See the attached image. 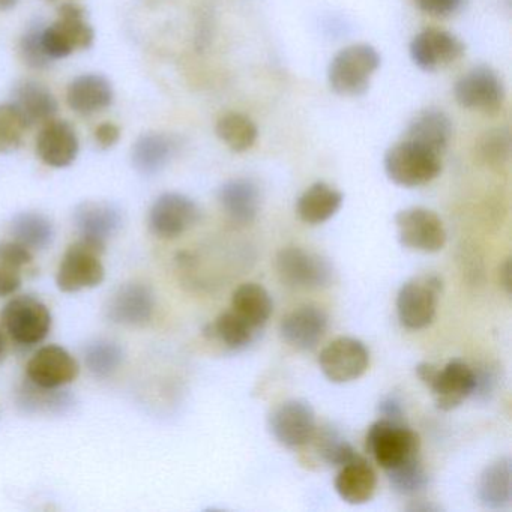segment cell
Masks as SVG:
<instances>
[{
  "mask_svg": "<svg viewBox=\"0 0 512 512\" xmlns=\"http://www.w3.org/2000/svg\"><path fill=\"white\" fill-rule=\"evenodd\" d=\"M379 67L380 56L374 47L368 44L346 47L329 64V86L341 97H361L370 88L371 77Z\"/></svg>",
  "mask_w": 512,
  "mask_h": 512,
  "instance_id": "obj_2",
  "label": "cell"
},
{
  "mask_svg": "<svg viewBox=\"0 0 512 512\" xmlns=\"http://www.w3.org/2000/svg\"><path fill=\"white\" fill-rule=\"evenodd\" d=\"M316 451L319 457L329 466L341 467L358 457L352 445L332 428H325L320 433H314Z\"/></svg>",
  "mask_w": 512,
  "mask_h": 512,
  "instance_id": "obj_36",
  "label": "cell"
},
{
  "mask_svg": "<svg viewBox=\"0 0 512 512\" xmlns=\"http://www.w3.org/2000/svg\"><path fill=\"white\" fill-rule=\"evenodd\" d=\"M377 488V475L373 466L358 455L355 460L340 467L335 478V491L344 502L362 505L373 499Z\"/></svg>",
  "mask_w": 512,
  "mask_h": 512,
  "instance_id": "obj_23",
  "label": "cell"
},
{
  "mask_svg": "<svg viewBox=\"0 0 512 512\" xmlns=\"http://www.w3.org/2000/svg\"><path fill=\"white\" fill-rule=\"evenodd\" d=\"M19 403L28 412L62 413L70 406L71 400L58 389L41 388L28 382L20 391Z\"/></svg>",
  "mask_w": 512,
  "mask_h": 512,
  "instance_id": "obj_34",
  "label": "cell"
},
{
  "mask_svg": "<svg viewBox=\"0 0 512 512\" xmlns=\"http://www.w3.org/2000/svg\"><path fill=\"white\" fill-rule=\"evenodd\" d=\"M232 310L254 329L263 328L274 311V302L265 287L245 283L233 292Z\"/></svg>",
  "mask_w": 512,
  "mask_h": 512,
  "instance_id": "obj_29",
  "label": "cell"
},
{
  "mask_svg": "<svg viewBox=\"0 0 512 512\" xmlns=\"http://www.w3.org/2000/svg\"><path fill=\"white\" fill-rule=\"evenodd\" d=\"M454 97L463 109L496 115L505 101V88L496 71L479 65L455 83Z\"/></svg>",
  "mask_w": 512,
  "mask_h": 512,
  "instance_id": "obj_9",
  "label": "cell"
},
{
  "mask_svg": "<svg viewBox=\"0 0 512 512\" xmlns=\"http://www.w3.org/2000/svg\"><path fill=\"white\" fill-rule=\"evenodd\" d=\"M157 299L145 283H128L119 287L107 305V317L116 325L142 328L154 317Z\"/></svg>",
  "mask_w": 512,
  "mask_h": 512,
  "instance_id": "obj_15",
  "label": "cell"
},
{
  "mask_svg": "<svg viewBox=\"0 0 512 512\" xmlns=\"http://www.w3.org/2000/svg\"><path fill=\"white\" fill-rule=\"evenodd\" d=\"M5 356H7V341H5L4 334L0 331V364L4 361Z\"/></svg>",
  "mask_w": 512,
  "mask_h": 512,
  "instance_id": "obj_47",
  "label": "cell"
},
{
  "mask_svg": "<svg viewBox=\"0 0 512 512\" xmlns=\"http://www.w3.org/2000/svg\"><path fill=\"white\" fill-rule=\"evenodd\" d=\"M11 103L19 110L29 128L52 121L59 107L50 89L34 80L17 85Z\"/></svg>",
  "mask_w": 512,
  "mask_h": 512,
  "instance_id": "obj_25",
  "label": "cell"
},
{
  "mask_svg": "<svg viewBox=\"0 0 512 512\" xmlns=\"http://www.w3.org/2000/svg\"><path fill=\"white\" fill-rule=\"evenodd\" d=\"M479 157L490 166H502L511 155V134L508 128L488 131L478 145Z\"/></svg>",
  "mask_w": 512,
  "mask_h": 512,
  "instance_id": "obj_38",
  "label": "cell"
},
{
  "mask_svg": "<svg viewBox=\"0 0 512 512\" xmlns=\"http://www.w3.org/2000/svg\"><path fill=\"white\" fill-rule=\"evenodd\" d=\"M365 448L383 470L419 457L421 440L406 422L380 418L368 428Z\"/></svg>",
  "mask_w": 512,
  "mask_h": 512,
  "instance_id": "obj_3",
  "label": "cell"
},
{
  "mask_svg": "<svg viewBox=\"0 0 512 512\" xmlns=\"http://www.w3.org/2000/svg\"><path fill=\"white\" fill-rule=\"evenodd\" d=\"M122 362H124V350L113 341H95L86 347V368L97 379L113 376L121 368Z\"/></svg>",
  "mask_w": 512,
  "mask_h": 512,
  "instance_id": "obj_33",
  "label": "cell"
},
{
  "mask_svg": "<svg viewBox=\"0 0 512 512\" xmlns=\"http://www.w3.org/2000/svg\"><path fill=\"white\" fill-rule=\"evenodd\" d=\"M80 142L73 125L67 121L44 124L37 139V154L44 164L53 169H65L76 161Z\"/></svg>",
  "mask_w": 512,
  "mask_h": 512,
  "instance_id": "obj_20",
  "label": "cell"
},
{
  "mask_svg": "<svg viewBox=\"0 0 512 512\" xmlns=\"http://www.w3.org/2000/svg\"><path fill=\"white\" fill-rule=\"evenodd\" d=\"M500 284L508 295H511L512 280H511V260H506L502 266H500Z\"/></svg>",
  "mask_w": 512,
  "mask_h": 512,
  "instance_id": "obj_45",
  "label": "cell"
},
{
  "mask_svg": "<svg viewBox=\"0 0 512 512\" xmlns=\"http://www.w3.org/2000/svg\"><path fill=\"white\" fill-rule=\"evenodd\" d=\"M199 220L200 209L193 199L181 193H164L152 205L148 223L157 238L176 239Z\"/></svg>",
  "mask_w": 512,
  "mask_h": 512,
  "instance_id": "obj_12",
  "label": "cell"
},
{
  "mask_svg": "<svg viewBox=\"0 0 512 512\" xmlns=\"http://www.w3.org/2000/svg\"><path fill=\"white\" fill-rule=\"evenodd\" d=\"M256 331L250 323L230 310L221 313L206 329V335L230 350H242L256 338Z\"/></svg>",
  "mask_w": 512,
  "mask_h": 512,
  "instance_id": "obj_31",
  "label": "cell"
},
{
  "mask_svg": "<svg viewBox=\"0 0 512 512\" xmlns=\"http://www.w3.org/2000/svg\"><path fill=\"white\" fill-rule=\"evenodd\" d=\"M328 314L320 307L304 305L283 317L280 335L293 349L308 352L316 349L328 331Z\"/></svg>",
  "mask_w": 512,
  "mask_h": 512,
  "instance_id": "obj_18",
  "label": "cell"
},
{
  "mask_svg": "<svg viewBox=\"0 0 512 512\" xmlns=\"http://www.w3.org/2000/svg\"><path fill=\"white\" fill-rule=\"evenodd\" d=\"M410 2L421 13L446 19V17L454 16L455 13L461 10L464 0H410Z\"/></svg>",
  "mask_w": 512,
  "mask_h": 512,
  "instance_id": "obj_41",
  "label": "cell"
},
{
  "mask_svg": "<svg viewBox=\"0 0 512 512\" xmlns=\"http://www.w3.org/2000/svg\"><path fill=\"white\" fill-rule=\"evenodd\" d=\"M79 362L61 346L41 347L26 365L29 382L41 388L59 389L70 385L79 376Z\"/></svg>",
  "mask_w": 512,
  "mask_h": 512,
  "instance_id": "obj_16",
  "label": "cell"
},
{
  "mask_svg": "<svg viewBox=\"0 0 512 512\" xmlns=\"http://www.w3.org/2000/svg\"><path fill=\"white\" fill-rule=\"evenodd\" d=\"M20 0H0V11H10L19 4Z\"/></svg>",
  "mask_w": 512,
  "mask_h": 512,
  "instance_id": "obj_46",
  "label": "cell"
},
{
  "mask_svg": "<svg viewBox=\"0 0 512 512\" xmlns=\"http://www.w3.org/2000/svg\"><path fill=\"white\" fill-rule=\"evenodd\" d=\"M478 497L487 509H503L511 503V458L502 457L479 476Z\"/></svg>",
  "mask_w": 512,
  "mask_h": 512,
  "instance_id": "obj_28",
  "label": "cell"
},
{
  "mask_svg": "<svg viewBox=\"0 0 512 512\" xmlns=\"http://www.w3.org/2000/svg\"><path fill=\"white\" fill-rule=\"evenodd\" d=\"M385 172L395 185L404 188L430 184L442 172V155L401 139L386 151Z\"/></svg>",
  "mask_w": 512,
  "mask_h": 512,
  "instance_id": "obj_1",
  "label": "cell"
},
{
  "mask_svg": "<svg viewBox=\"0 0 512 512\" xmlns=\"http://www.w3.org/2000/svg\"><path fill=\"white\" fill-rule=\"evenodd\" d=\"M451 137V119L440 109L421 110L409 122L403 134V140L424 146L439 155L446 151Z\"/></svg>",
  "mask_w": 512,
  "mask_h": 512,
  "instance_id": "obj_22",
  "label": "cell"
},
{
  "mask_svg": "<svg viewBox=\"0 0 512 512\" xmlns=\"http://www.w3.org/2000/svg\"><path fill=\"white\" fill-rule=\"evenodd\" d=\"M11 235L31 251L46 250L55 239V226L40 212H22L11 221Z\"/></svg>",
  "mask_w": 512,
  "mask_h": 512,
  "instance_id": "obj_30",
  "label": "cell"
},
{
  "mask_svg": "<svg viewBox=\"0 0 512 512\" xmlns=\"http://www.w3.org/2000/svg\"><path fill=\"white\" fill-rule=\"evenodd\" d=\"M106 248L80 238L65 251L56 284L64 293H77L100 286L106 278L103 257Z\"/></svg>",
  "mask_w": 512,
  "mask_h": 512,
  "instance_id": "obj_5",
  "label": "cell"
},
{
  "mask_svg": "<svg viewBox=\"0 0 512 512\" xmlns=\"http://www.w3.org/2000/svg\"><path fill=\"white\" fill-rule=\"evenodd\" d=\"M22 284V269L0 262V298H7L19 292Z\"/></svg>",
  "mask_w": 512,
  "mask_h": 512,
  "instance_id": "obj_42",
  "label": "cell"
},
{
  "mask_svg": "<svg viewBox=\"0 0 512 512\" xmlns=\"http://www.w3.org/2000/svg\"><path fill=\"white\" fill-rule=\"evenodd\" d=\"M178 145L173 137L163 133L143 134L134 143L131 152L133 167L143 176H154L163 172L172 161Z\"/></svg>",
  "mask_w": 512,
  "mask_h": 512,
  "instance_id": "obj_26",
  "label": "cell"
},
{
  "mask_svg": "<svg viewBox=\"0 0 512 512\" xmlns=\"http://www.w3.org/2000/svg\"><path fill=\"white\" fill-rule=\"evenodd\" d=\"M121 139V130L112 122H104L95 130V142L100 148L110 149Z\"/></svg>",
  "mask_w": 512,
  "mask_h": 512,
  "instance_id": "obj_43",
  "label": "cell"
},
{
  "mask_svg": "<svg viewBox=\"0 0 512 512\" xmlns=\"http://www.w3.org/2000/svg\"><path fill=\"white\" fill-rule=\"evenodd\" d=\"M44 26L40 22L29 26L28 31L20 40V55L28 67L34 70H44L52 65V59L47 56L43 46Z\"/></svg>",
  "mask_w": 512,
  "mask_h": 512,
  "instance_id": "obj_39",
  "label": "cell"
},
{
  "mask_svg": "<svg viewBox=\"0 0 512 512\" xmlns=\"http://www.w3.org/2000/svg\"><path fill=\"white\" fill-rule=\"evenodd\" d=\"M115 100L112 83L101 74L76 77L67 89V103L82 116H91L109 109Z\"/></svg>",
  "mask_w": 512,
  "mask_h": 512,
  "instance_id": "obj_21",
  "label": "cell"
},
{
  "mask_svg": "<svg viewBox=\"0 0 512 512\" xmlns=\"http://www.w3.org/2000/svg\"><path fill=\"white\" fill-rule=\"evenodd\" d=\"M268 427L280 445L301 448L310 443L316 433V413L308 401H283L269 413Z\"/></svg>",
  "mask_w": 512,
  "mask_h": 512,
  "instance_id": "obj_11",
  "label": "cell"
},
{
  "mask_svg": "<svg viewBox=\"0 0 512 512\" xmlns=\"http://www.w3.org/2000/svg\"><path fill=\"white\" fill-rule=\"evenodd\" d=\"M275 268L281 283L290 289H323L334 277V269L328 260L299 247L283 248L275 260Z\"/></svg>",
  "mask_w": 512,
  "mask_h": 512,
  "instance_id": "obj_8",
  "label": "cell"
},
{
  "mask_svg": "<svg viewBox=\"0 0 512 512\" xmlns=\"http://www.w3.org/2000/svg\"><path fill=\"white\" fill-rule=\"evenodd\" d=\"M0 319L11 340L22 346H34L46 340L52 329L49 307L34 296H17L5 305Z\"/></svg>",
  "mask_w": 512,
  "mask_h": 512,
  "instance_id": "obj_7",
  "label": "cell"
},
{
  "mask_svg": "<svg viewBox=\"0 0 512 512\" xmlns=\"http://www.w3.org/2000/svg\"><path fill=\"white\" fill-rule=\"evenodd\" d=\"M389 484L403 496H415L427 487L428 476L419 457L404 461L392 469L385 470Z\"/></svg>",
  "mask_w": 512,
  "mask_h": 512,
  "instance_id": "obj_35",
  "label": "cell"
},
{
  "mask_svg": "<svg viewBox=\"0 0 512 512\" xmlns=\"http://www.w3.org/2000/svg\"><path fill=\"white\" fill-rule=\"evenodd\" d=\"M427 388L433 394L437 409L449 412L460 407L473 394L475 373L466 362L454 359L442 370L437 368L436 376Z\"/></svg>",
  "mask_w": 512,
  "mask_h": 512,
  "instance_id": "obj_19",
  "label": "cell"
},
{
  "mask_svg": "<svg viewBox=\"0 0 512 512\" xmlns=\"http://www.w3.org/2000/svg\"><path fill=\"white\" fill-rule=\"evenodd\" d=\"M218 139L233 152H245L253 148L259 131L248 116L241 113H227L215 127Z\"/></svg>",
  "mask_w": 512,
  "mask_h": 512,
  "instance_id": "obj_32",
  "label": "cell"
},
{
  "mask_svg": "<svg viewBox=\"0 0 512 512\" xmlns=\"http://www.w3.org/2000/svg\"><path fill=\"white\" fill-rule=\"evenodd\" d=\"M464 53L466 46L443 29H424L410 43V58L425 73L446 70L460 61Z\"/></svg>",
  "mask_w": 512,
  "mask_h": 512,
  "instance_id": "obj_13",
  "label": "cell"
},
{
  "mask_svg": "<svg viewBox=\"0 0 512 512\" xmlns=\"http://www.w3.org/2000/svg\"><path fill=\"white\" fill-rule=\"evenodd\" d=\"M218 202L230 220L251 224L259 214L260 191L250 179H232L221 185Z\"/></svg>",
  "mask_w": 512,
  "mask_h": 512,
  "instance_id": "obj_24",
  "label": "cell"
},
{
  "mask_svg": "<svg viewBox=\"0 0 512 512\" xmlns=\"http://www.w3.org/2000/svg\"><path fill=\"white\" fill-rule=\"evenodd\" d=\"M379 413L382 418L404 422L403 407H401L400 401L395 397H386L385 400L380 401Z\"/></svg>",
  "mask_w": 512,
  "mask_h": 512,
  "instance_id": "obj_44",
  "label": "cell"
},
{
  "mask_svg": "<svg viewBox=\"0 0 512 512\" xmlns=\"http://www.w3.org/2000/svg\"><path fill=\"white\" fill-rule=\"evenodd\" d=\"M443 283L437 275L413 277L397 295V313L404 328L419 331L433 323L442 295Z\"/></svg>",
  "mask_w": 512,
  "mask_h": 512,
  "instance_id": "obj_6",
  "label": "cell"
},
{
  "mask_svg": "<svg viewBox=\"0 0 512 512\" xmlns=\"http://www.w3.org/2000/svg\"><path fill=\"white\" fill-rule=\"evenodd\" d=\"M94 40L95 32L86 20V11L73 2L62 5L56 22L43 31L44 50L52 61L91 49Z\"/></svg>",
  "mask_w": 512,
  "mask_h": 512,
  "instance_id": "obj_4",
  "label": "cell"
},
{
  "mask_svg": "<svg viewBox=\"0 0 512 512\" xmlns=\"http://www.w3.org/2000/svg\"><path fill=\"white\" fill-rule=\"evenodd\" d=\"M34 254L17 241H0V262L22 269L31 265Z\"/></svg>",
  "mask_w": 512,
  "mask_h": 512,
  "instance_id": "obj_40",
  "label": "cell"
},
{
  "mask_svg": "<svg viewBox=\"0 0 512 512\" xmlns=\"http://www.w3.org/2000/svg\"><path fill=\"white\" fill-rule=\"evenodd\" d=\"M74 224L80 238L106 248L107 242L121 232L124 215L109 202H83L74 211Z\"/></svg>",
  "mask_w": 512,
  "mask_h": 512,
  "instance_id": "obj_17",
  "label": "cell"
},
{
  "mask_svg": "<svg viewBox=\"0 0 512 512\" xmlns=\"http://www.w3.org/2000/svg\"><path fill=\"white\" fill-rule=\"evenodd\" d=\"M28 128V124L13 103L2 104L0 106V154H8L19 149Z\"/></svg>",
  "mask_w": 512,
  "mask_h": 512,
  "instance_id": "obj_37",
  "label": "cell"
},
{
  "mask_svg": "<svg viewBox=\"0 0 512 512\" xmlns=\"http://www.w3.org/2000/svg\"><path fill=\"white\" fill-rule=\"evenodd\" d=\"M398 239L403 247L419 253H437L446 245V230L436 212L407 208L395 215Z\"/></svg>",
  "mask_w": 512,
  "mask_h": 512,
  "instance_id": "obj_10",
  "label": "cell"
},
{
  "mask_svg": "<svg viewBox=\"0 0 512 512\" xmlns=\"http://www.w3.org/2000/svg\"><path fill=\"white\" fill-rule=\"evenodd\" d=\"M319 365L332 383H349L364 376L370 365V353L362 341L340 337L320 352Z\"/></svg>",
  "mask_w": 512,
  "mask_h": 512,
  "instance_id": "obj_14",
  "label": "cell"
},
{
  "mask_svg": "<svg viewBox=\"0 0 512 512\" xmlns=\"http://www.w3.org/2000/svg\"><path fill=\"white\" fill-rule=\"evenodd\" d=\"M343 194L325 182H316L302 193L296 212L305 224L317 226L331 220L343 205Z\"/></svg>",
  "mask_w": 512,
  "mask_h": 512,
  "instance_id": "obj_27",
  "label": "cell"
}]
</instances>
